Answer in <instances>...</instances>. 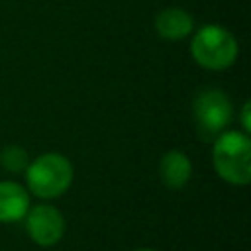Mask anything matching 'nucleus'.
<instances>
[{"instance_id":"obj_9","label":"nucleus","mask_w":251,"mask_h":251,"mask_svg":"<svg viewBox=\"0 0 251 251\" xmlns=\"http://www.w3.org/2000/svg\"><path fill=\"white\" fill-rule=\"evenodd\" d=\"M29 153L22 145H6L0 151V167L8 173H24L29 165Z\"/></svg>"},{"instance_id":"obj_7","label":"nucleus","mask_w":251,"mask_h":251,"mask_svg":"<svg viewBox=\"0 0 251 251\" xmlns=\"http://www.w3.org/2000/svg\"><path fill=\"white\" fill-rule=\"evenodd\" d=\"M29 206L31 198L25 186L14 180H0V224L24 220Z\"/></svg>"},{"instance_id":"obj_4","label":"nucleus","mask_w":251,"mask_h":251,"mask_svg":"<svg viewBox=\"0 0 251 251\" xmlns=\"http://www.w3.org/2000/svg\"><path fill=\"white\" fill-rule=\"evenodd\" d=\"M194 126L202 141H214L233 120V104L224 90H202L192 104Z\"/></svg>"},{"instance_id":"obj_10","label":"nucleus","mask_w":251,"mask_h":251,"mask_svg":"<svg viewBox=\"0 0 251 251\" xmlns=\"http://www.w3.org/2000/svg\"><path fill=\"white\" fill-rule=\"evenodd\" d=\"M239 120H241V131L243 133H249L251 131V106H249V102H243Z\"/></svg>"},{"instance_id":"obj_2","label":"nucleus","mask_w":251,"mask_h":251,"mask_svg":"<svg viewBox=\"0 0 251 251\" xmlns=\"http://www.w3.org/2000/svg\"><path fill=\"white\" fill-rule=\"evenodd\" d=\"M24 175H25L27 192L39 200L49 202L61 198L71 188L75 178V169L65 155L49 151L29 161Z\"/></svg>"},{"instance_id":"obj_11","label":"nucleus","mask_w":251,"mask_h":251,"mask_svg":"<svg viewBox=\"0 0 251 251\" xmlns=\"http://www.w3.org/2000/svg\"><path fill=\"white\" fill-rule=\"evenodd\" d=\"M133 251H155V249H147V247H141V249H133Z\"/></svg>"},{"instance_id":"obj_6","label":"nucleus","mask_w":251,"mask_h":251,"mask_svg":"<svg viewBox=\"0 0 251 251\" xmlns=\"http://www.w3.org/2000/svg\"><path fill=\"white\" fill-rule=\"evenodd\" d=\"M192 29H194V18L178 6L163 8L155 16V31L165 41H182L192 33Z\"/></svg>"},{"instance_id":"obj_5","label":"nucleus","mask_w":251,"mask_h":251,"mask_svg":"<svg viewBox=\"0 0 251 251\" xmlns=\"http://www.w3.org/2000/svg\"><path fill=\"white\" fill-rule=\"evenodd\" d=\"M25 220V233L39 247H53L65 235V218L53 204L29 206Z\"/></svg>"},{"instance_id":"obj_3","label":"nucleus","mask_w":251,"mask_h":251,"mask_svg":"<svg viewBox=\"0 0 251 251\" xmlns=\"http://www.w3.org/2000/svg\"><path fill=\"white\" fill-rule=\"evenodd\" d=\"M192 59L206 71H226L239 55V43L235 35L218 24L202 25L190 41Z\"/></svg>"},{"instance_id":"obj_8","label":"nucleus","mask_w":251,"mask_h":251,"mask_svg":"<svg viewBox=\"0 0 251 251\" xmlns=\"http://www.w3.org/2000/svg\"><path fill=\"white\" fill-rule=\"evenodd\" d=\"M157 169H159L161 182L167 188H171V190H178V188L186 186L188 180H190V176H192V161L180 149L167 151L161 157Z\"/></svg>"},{"instance_id":"obj_1","label":"nucleus","mask_w":251,"mask_h":251,"mask_svg":"<svg viewBox=\"0 0 251 251\" xmlns=\"http://www.w3.org/2000/svg\"><path fill=\"white\" fill-rule=\"evenodd\" d=\"M212 165L222 180L233 186L251 182V139L241 129H226L214 141Z\"/></svg>"}]
</instances>
